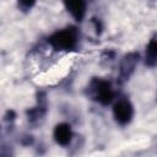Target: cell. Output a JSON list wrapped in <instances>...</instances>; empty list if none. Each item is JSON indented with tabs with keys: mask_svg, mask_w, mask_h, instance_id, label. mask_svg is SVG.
<instances>
[{
	"mask_svg": "<svg viewBox=\"0 0 157 157\" xmlns=\"http://www.w3.org/2000/svg\"><path fill=\"white\" fill-rule=\"evenodd\" d=\"M78 31L76 27H66L64 29L54 32L49 38L48 42L54 50L59 52H70L76 48L78 43Z\"/></svg>",
	"mask_w": 157,
	"mask_h": 157,
	"instance_id": "6da1fadb",
	"label": "cell"
},
{
	"mask_svg": "<svg viewBox=\"0 0 157 157\" xmlns=\"http://www.w3.org/2000/svg\"><path fill=\"white\" fill-rule=\"evenodd\" d=\"M86 94L88 96V98L102 105L110 104L114 98V91L110 82L99 77H94L90 81L86 88Z\"/></svg>",
	"mask_w": 157,
	"mask_h": 157,
	"instance_id": "7a4b0ae2",
	"label": "cell"
},
{
	"mask_svg": "<svg viewBox=\"0 0 157 157\" xmlns=\"http://www.w3.org/2000/svg\"><path fill=\"white\" fill-rule=\"evenodd\" d=\"M113 117L114 120L121 126L130 124L134 117V107L131 102L125 97L119 98L113 105Z\"/></svg>",
	"mask_w": 157,
	"mask_h": 157,
	"instance_id": "3957f363",
	"label": "cell"
},
{
	"mask_svg": "<svg viewBox=\"0 0 157 157\" xmlns=\"http://www.w3.org/2000/svg\"><path fill=\"white\" fill-rule=\"evenodd\" d=\"M137 63H139V54L137 53H129L121 59L120 67H119V81H120V83L129 80V77L132 75Z\"/></svg>",
	"mask_w": 157,
	"mask_h": 157,
	"instance_id": "277c9868",
	"label": "cell"
},
{
	"mask_svg": "<svg viewBox=\"0 0 157 157\" xmlns=\"http://www.w3.org/2000/svg\"><path fill=\"white\" fill-rule=\"evenodd\" d=\"M53 136H54V140L58 145H60L63 147L69 146L71 144V140H72V130H71L70 124H67V123L58 124L54 128Z\"/></svg>",
	"mask_w": 157,
	"mask_h": 157,
	"instance_id": "5b68a950",
	"label": "cell"
},
{
	"mask_svg": "<svg viewBox=\"0 0 157 157\" xmlns=\"http://www.w3.org/2000/svg\"><path fill=\"white\" fill-rule=\"evenodd\" d=\"M67 12L78 22H81L86 13L87 2L86 0H63Z\"/></svg>",
	"mask_w": 157,
	"mask_h": 157,
	"instance_id": "8992f818",
	"label": "cell"
},
{
	"mask_svg": "<svg viewBox=\"0 0 157 157\" xmlns=\"http://www.w3.org/2000/svg\"><path fill=\"white\" fill-rule=\"evenodd\" d=\"M45 112H47V104H45V98H38V104L29 109L27 112V117H28V121L32 123V124H38L40 123V120H43L44 115H45Z\"/></svg>",
	"mask_w": 157,
	"mask_h": 157,
	"instance_id": "52a82bcc",
	"label": "cell"
},
{
	"mask_svg": "<svg viewBox=\"0 0 157 157\" xmlns=\"http://www.w3.org/2000/svg\"><path fill=\"white\" fill-rule=\"evenodd\" d=\"M145 64L150 67H153L157 65V33L150 39V42L146 47Z\"/></svg>",
	"mask_w": 157,
	"mask_h": 157,
	"instance_id": "ba28073f",
	"label": "cell"
},
{
	"mask_svg": "<svg viewBox=\"0 0 157 157\" xmlns=\"http://www.w3.org/2000/svg\"><path fill=\"white\" fill-rule=\"evenodd\" d=\"M36 1L37 0H17V4L23 12H28L36 5Z\"/></svg>",
	"mask_w": 157,
	"mask_h": 157,
	"instance_id": "9c48e42d",
	"label": "cell"
}]
</instances>
